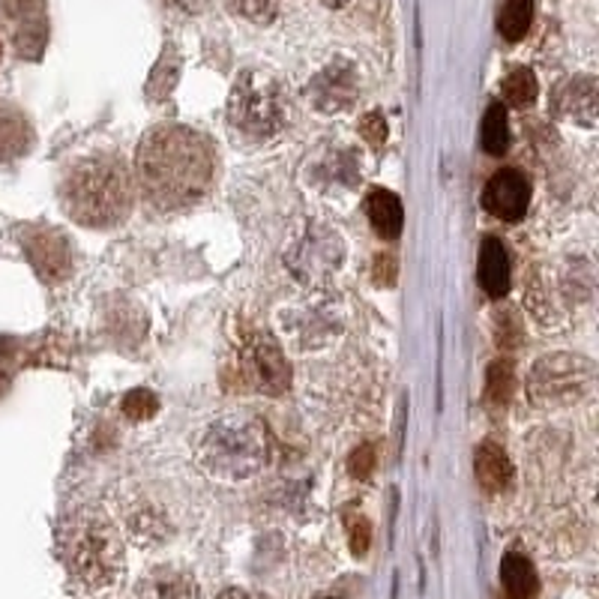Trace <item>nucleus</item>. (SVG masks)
<instances>
[{"mask_svg": "<svg viewBox=\"0 0 599 599\" xmlns=\"http://www.w3.org/2000/svg\"><path fill=\"white\" fill-rule=\"evenodd\" d=\"M135 175L144 199L159 211L199 204L213 183V153L204 135L180 123H163L142 139Z\"/></svg>", "mask_w": 599, "mask_h": 599, "instance_id": "1", "label": "nucleus"}, {"mask_svg": "<svg viewBox=\"0 0 599 599\" xmlns=\"http://www.w3.org/2000/svg\"><path fill=\"white\" fill-rule=\"evenodd\" d=\"M63 211L75 223L111 228L132 211V180L118 156H94L72 168L63 180Z\"/></svg>", "mask_w": 599, "mask_h": 599, "instance_id": "2", "label": "nucleus"}, {"mask_svg": "<svg viewBox=\"0 0 599 599\" xmlns=\"http://www.w3.org/2000/svg\"><path fill=\"white\" fill-rule=\"evenodd\" d=\"M267 458H271L267 429L249 414H228L207 426L199 441V465L213 480H249L267 465Z\"/></svg>", "mask_w": 599, "mask_h": 599, "instance_id": "3", "label": "nucleus"}, {"mask_svg": "<svg viewBox=\"0 0 599 599\" xmlns=\"http://www.w3.org/2000/svg\"><path fill=\"white\" fill-rule=\"evenodd\" d=\"M63 558L70 573L87 588H103L118 576L123 546L115 525L96 510H79L63 530Z\"/></svg>", "mask_w": 599, "mask_h": 599, "instance_id": "4", "label": "nucleus"}, {"mask_svg": "<svg viewBox=\"0 0 599 599\" xmlns=\"http://www.w3.org/2000/svg\"><path fill=\"white\" fill-rule=\"evenodd\" d=\"M228 120L240 135L255 142H267L273 135H279L288 120V103L279 82L267 72H243L228 99Z\"/></svg>", "mask_w": 599, "mask_h": 599, "instance_id": "5", "label": "nucleus"}, {"mask_svg": "<svg viewBox=\"0 0 599 599\" xmlns=\"http://www.w3.org/2000/svg\"><path fill=\"white\" fill-rule=\"evenodd\" d=\"M590 390H594V363L576 354H549L530 369L528 393L540 408L576 405Z\"/></svg>", "mask_w": 599, "mask_h": 599, "instance_id": "6", "label": "nucleus"}, {"mask_svg": "<svg viewBox=\"0 0 599 599\" xmlns=\"http://www.w3.org/2000/svg\"><path fill=\"white\" fill-rule=\"evenodd\" d=\"M231 372L237 375V387L267 393V396H279L291 381L283 351L267 333H247L240 339Z\"/></svg>", "mask_w": 599, "mask_h": 599, "instance_id": "7", "label": "nucleus"}, {"mask_svg": "<svg viewBox=\"0 0 599 599\" xmlns=\"http://www.w3.org/2000/svg\"><path fill=\"white\" fill-rule=\"evenodd\" d=\"M342 259H345V243L342 237L324 223H309L306 225L303 237L297 240L291 252L285 255L288 267L303 285H324L339 273Z\"/></svg>", "mask_w": 599, "mask_h": 599, "instance_id": "8", "label": "nucleus"}, {"mask_svg": "<svg viewBox=\"0 0 599 599\" xmlns=\"http://www.w3.org/2000/svg\"><path fill=\"white\" fill-rule=\"evenodd\" d=\"M530 204L528 177L516 168H501L494 171L492 180L482 189V207L501 223H518Z\"/></svg>", "mask_w": 599, "mask_h": 599, "instance_id": "9", "label": "nucleus"}, {"mask_svg": "<svg viewBox=\"0 0 599 599\" xmlns=\"http://www.w3.org/2000/svg\"><path fill=\"white\" fill-rule=\"evenodd\" d=\"M309 99L324 115H336V111L351 108L354 99H357V70L348 60H333L330 67H324L312 79Z\"/></svg>", "mask_w": 599, "mask_h": 599, "instance_id": "10", "label": "nucleus"}, {"mask_svg": "<svg viewBox=\"0 0 599 599\" xmlns=\"http://www.w3.org/2000/svg\"><path fill=\"white\" fill-rule=\"evenodd\" d=\"M24 249L31 255V264L46 283H60L72 271L70 240L55 231V228H31L24 237Z\"/></svg>", "mask_w": 599, "mask_h": 599, "instance_id": "11", "label": "nucleus"}, {"mask_svg": "<svg viewBox=\"0 0 599 599\" xmlns=\"http://www.w3.org/2000/svg\"><path fill=\"white\" fill-rule=\"evenodd\" d=\"M558 115L578 127L597 123V82L590 75H578L558 91Z\"/></svg>", "mask_w": 599, "mask_h": 599, "instance_id": "12", "label": "nucleus"}, {"mask_svg": "<svg viewBox=\"0 0 599 599\" xmlns=\"http://www.w3.org/2000/svg\"><path fill=\"white\" fill-rule=\"evenodd\" d=\"M142 599H199V585L195 578L177 570V566H159L142 578L139 585Z\"/></svg>", "mask_w": 599, "mask_h": 599, "instance_id": "13", "label": "nucleus"}, {"mask_svg": "<svg viewBox=\"0 0 599 599\" xmlns=\"http://www.w3.org/2000/svg\"><path fill=\"white\" fill-rule=\"evenodd\" d=\"M480 285L482 291L494 300L510 291V255H506L504 243L498 237H486L480 247Z\"/></svg>", "mask_w": 599, "mask_h": 599, "instance_id": "14", "label": "nucleus"}, {"mask_svg": "<svg viewBox=\"0 0 599 599\" xmlns=\"http://www.w3.org/2000/svg\"><path fill=\"white\" fill-rule=\"evenodd\" d=\"M501 590H504V599H537L540 578L525 554L510 552L501 561Z\"/></svg>", "mask_w": 599, "mask_h": 599, "instance_id": "15", "label": "nucleus"}, {"mask_svg": "<svg viewBox=\"0 0 599 599\" xmlns=\"http://www.w3.org/2000/svg\"><path fill=\"white\" fill-rule=\"evenodd\" d=\"M474 470H477V480L489 494H501L510 489L513 482V465H510V456L498 444H482L477 450V462H474Z\"/></svg>", "mask_w": 599, "mask_h": 599, "instance_id": "16", "label": "nucleus"}, {"mask_svg": "<svg viewBox=\"0 0 599 599\" xmlns=\"http://www.w3.org/2000/svg\"><path fill=\"white\" fill-rule=\"evenodd\" d=\"M366 213H369V223H372L378 237H384V240H396V237L402 235L405 213H402V201L396 199L393 192H387V189H375V192H369Z\"/></svg>", "mask_w": 599, "mask_h": 599, "instance_id": "17", "label": "nucleus"}, {"mask_svg": "<svg viewBox=\"0 0 599 599\" xmlns=\"http://www.w3.org/2000/svg\"><path fill=\"white\" fill-rule=\"evenodd\" d=\"M530 19H534V0H504L498 12V31L506 43H518L528 36Z\"/></svg>", "mask_w": 599, "mask_h": 599, "instance_id": "18", "label": "nucleus"}, {"mask_svg": "<svg viewBox=\"0 0 599 599\" xmlns=\"http://www.w3.org/2000/svg\"><path fill=\"white\" fill-rule=\"evenodd\" d=\"M482 147L492 156H501L510 147V127H506L504 103H492L482 118Z\"/></svg>", "mask_w": 599, "mask_h": 599, "instance_id": "19", "label": "nucleus"}, {"mask_svg": "<svg viewBox=\"0 0 599 599\" xmlns=\"http://www.w3.org/2000/svg\"><path fill=\"white\" fill-rule=\"evenodd\" d=\"M537 94H540V87H537V75L528 70V67H516V70L510 72L504 79V99L510 106L525 108L534 106L537 103Z\"/></svg>", "mask_w": 599, "mask_h": 599, "instance_id": "20", "label": "nucleus"}, {"mask_svg": "<svg viewBox=\"0 0 599 599\" xmlns=\"http://www.w3.org/2000/svg\"><path fill=\"white\" fill-rule=\"evenodd\" d=\"M513 387H516V375H513V363L510 360H498L489 369V381H486V393L494 405H504L513 396Z\"/></svg>", "mask_w": 599, "mask_h": 599, "instance_id": "21", "label": "nucleus"}, {"mask_svg": "<svg viewBox=\"0 0 599 599\" xmlns=\"http://www.w3.org/2000/svg\"><path fill=\"white\" fill-rule=\"evenodd\" d=\"M156 411H159V399H156L153 390H132L130 396L123 399V414L130 420H147Z\"/></svg>", "mask_w": 599, "mask_h": 599, "instance_id": "22", "label": "nucleus"}, {"mask_svg": "<svg viewBox=\"0 0 599 599\" xmlns=\"http://www.w3.org/2000/svg\"><path fill=\"white\" fill-rule=\"evenodd\" d=\"M345 528H348L351 552L357 558H363L369 552V542H372V525H369V518L360 516V513H345Z\"/></svg>", "mask_w": 599, "mask_h": 599, "instance_id": "23", "label": "nucleus"}, {"mask_svg": "<svg viewBox=\"0 0 599 599\" xmlns=\"http://www.w3.org/2000/svg\"><path fill=\"white\" fill-rule=\"evenodd\" d=\"M235 7L240 15H247L249 22L267 24L276 19V12H279V0H235Z\"/></svg>", "mask_w": 599, "mask_h": 599, "instance_id": "24", "label": "nucleus"}, {"mask_svg": "<svg viewBox=\"0 0 599 599\" xmlns=\"http://www.w3.org/2000/svg\"><path fill=\"white\" fill-rule=\"evenodd\" d=\"M360 132H363L366 142L372 144V147H381V144L387 142V120H384V115H378V111H369L360 120Z\"/></svg>", "mask_w": 599, "mask_h": 599, "instance_id": "25", "label": "nucleus"}, {"mask_svg": "<svg viewBox=\"0 0 599 599\" xmlns=\"http://www.w3.org/2000/svg\"><path fill=\"white\" fill-rule=\"evenodd\" d=\"M372 468H375V447H372V444H363V447L351 456V474L357 480H366V477L372 474Z\"/></svg>", "mask_w": 599, "mask_h": 599, "instance_id": "26", "label": "nucleus"}, {"mask_svg": "<svg viewBox=\"0 0 599 599\" xmlns=\"http://www.w3.org/2000/svg\"><path fill=\"white\" fill-rule=\"evenodd\" d=\"M396 279V261L384 255V259L375 261V283L378 285H393Z\"/></svg>", "mask_w": 599, "mask_h": 599, "instance_id": "27", "label": "nucleus"}, {"mask_svg": "<svg viewBox=\"0 0 599 599\" xmlns=\"http://www.w3.org/2000/svg\"><path fill=\"white\" fill-rule=\"evenodd\" d=\"M219 599H267V597H261V594H255V590L235 588V590H225Z\"/></svg>", "mask_w": 599, "mask_h": 599, "instance_id": "28", "label": "nucleus"}, {"mask_svg": "<svg viewBox=\"0 0 599 599\" xmlns=\"http://www.w3.org/2000/svg\"><path fill=\"white\" fill-rule=\"evenodd\" d=\"M177 7H183V10H189V12H195V10H201V3H204V0H175Z\"/></svg>", "mask_w": 599, "mask_h": 599, "instance_id": "29", "label": "nucleus"}, {"mask_svg": "<svg viewBox=\"0 0 599 599\" xmlns=\"http://www.w3.org/2000/svg\"><path fill=\"white\" fill-rule=\"evenodd\" d=\"M321 3H324V7H333V10H339V7H345L348 0H321Z\"/></svg>", "mask_w": 599, "mask_h": 599, "instance_id": "30", "label": "nucleus"}]
</instances>
